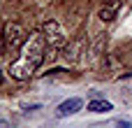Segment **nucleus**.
Wrapping results in <instances>:
<instances>
[{"label":"nucleus","mask_w":132,"mask_h":128,"mask_svg":"<svg viewBox=\"0 0 132 128\" xmlns=\"http://www.w3.org/2000/svg\"><path fill=\"white\" fill-rule=\"evenodd\" d=\"M46 47H49V44H46V40H44L42 33H30L28 40L23 42V47L19 49L16 61L9 63V70H7V72L12 75V79H19V82L30 79V77L37 72V68L44 63Z\"/></svg>","instance_id":"1"},{"label":"nucleus","mask_w":132,"mask_h":128,"mask_svg":"<svg viewBox=\"0 0 132 128\" xmlns=\"http://www.w3.org/2000/svg\"><path fill=\"white\" fill-rule=\"evenodd\" d=\"M28 40L26 28L19 21H7L2 28V42H5V51H19L23 47V42Z\"/></svg>","instance_id":"2"},{"label":"nucleus","mask_w":132,"mask_h":128,"mask_svg":"<svg viewBox=\"0 0 132 128\" xmlns=\"http://www.w3.org/2000/svg\"><path fill=\"white\" fill-rule=\"evenodd\" d=\"M42 35H44V40H46L49 47H60V44H65V33H63V28L58 26V21H53V19L44 21Z\"/></svg>","instance_id":"3"},{"label":"nucleus","mask_w":132,"mask_h":128,"mask_svg":"<svg viewBox=\"0 0 132 128\" xmlns=\"http://www.w3.org/2000/svg\"><path fill=\"white\" fill-rule=\"evenodd\" d=\"M81 107H84V100H81V98H70V100H65V103H60V105L56 107V117H58V119L72 117V114H77Z\"/></svg>","instance_id":"4"},{"label":"nucleus","mask_w":132,"mask_h":128,"mask_svg":"<svg viewBox=\"0 0 132 128\" xmlns=\"http://www.w3.org/2000/svg\"><path fill=\"white\" fill-rule=\"evenodd\" d=\"M118 7H121V2H118V0H111V2H107V5H102V7H100V12H97L100 21H111V19L116 16Z\"/></svg>","instance_id":"5"},{"label":"nucleus","mask_w":132,"mask_h":128,"mask_svg":"<svg viewBox=\"0 0 132 128\" xmlns=\"http://www.w3.org/2000/svg\"><path fill=\"white\" fill-rule=\"evenodd\" d=\"M88 110H90V112H97V114H107V112L114 110V105H111L109 100H90V103H88Z\"/></svg>","instance_id":"6"},{"label":"nucleus","mask_w":132,"mask_h":128,"mask_svg":"<svg viewBox=\"0 0 132 128\" xmlns=\"http://www.w3.org/2000/svg\"><path fill=\"white\" fill-rule=\"evenodd\" d=\"M5 54V42H2V33H0V56Z\"/></svg>","instance_id":"7"},{"label":"nucleus","mask_w":132,"mask_h":128,"mask_svg":"<svg viewBox=\"0 0 132 128\" xmlns=\"http://www.w3.org/2000/svg\"><path fill=\"white\" fill-rule=\"evenodd\" d=\"M0 84H2V72H0Z\"/></svg>","instance_id":"8"}]
</instances>
